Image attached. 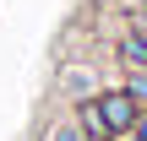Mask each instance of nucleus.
Here are the masks:
<instances>
[{
  "label": "nucleus",
  "instance_id": "obj_1",
  "mask_svg": "<svg viewBox=\"0 0 147 141\" xmlns=\"http://www.w3.org/2000/svg\"><path fill=\"white\" fill-rule=\"evenodd\" d=\"M93 103H98V114H104V125H109V136H115V141H125L131 130H136V120H142V103H136L120 82H115V87H98Z\"/></svg>",
  "mask_w": 147,
  "mask_h": 141
},
{
  "label": "nucleus",
  "instance_id": "obj_2",
  "mask_svg": "<svg viewBox=\"0 0 147 141\" xmlns=\"http://www.w3.org/2000/svg\"><path fill=\"white\" fill-rule=\"evenodd\" d=\"M44 141H87V136H82V125H76L71 114H60V120L44 125Z\"/></svg>",
  "mask_w": 147,
  "mask_h": 141
},
{
  "label": "nucleus",
  "instance_id": "obj_3",
  "mask_svg": "<svg viewBox=\"0 0 147 141\" xmlns=\"http://www.w3.org/2000/svg\"><path fill=\"white\" fill-rule=\"evenodd\" d=\"M120 87H125V92L147 109V71H120Z\"/></svg>",
  "mask_w": 147,
  "mask_h": 141
},
{
  "label": "nucleus",
  "instance_id": "obj_4",
  "mask_svg": "<svg viewBox=\"0 0 147 141\" xmlns=\"http://www.w3.org/2000/svg\"><path fill=\"white\" fill-rule=\"evenodd\" d=\"M125 141H147V109H142V120H136V130H131Z\"/></svg>",
  "mask_w": 147,
  "mask_h": 141
}]
</instances>
